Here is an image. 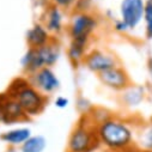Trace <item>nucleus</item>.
<instances>
[{
    "label": "nucleus",
    "mask_w": 152,
    "mask_h": 152,
    "mask_svg": "<svg viewBox=\"0 0 152 152\" xmlns=\"http://www.w3.org/2000/svg\"><path fill=\"white\" fill-rule=\"evenodd\" d=\"M3 122V116H1V113H0V124Z\"/></svg>",
    "instance_id": "nucleus-24"
},
{
    "label": "nucleus",
    "mask_w": 152,
    "mask_h": 152,
    "mask_svg": "<svg viewBox=\"0 0 152 152\" xmlns=\"http://www.w3.org/2000/svg\"><path fill=\"white\" fill-rule=\"evenodd\" d=\"M28 80L42 94L50 96L55 91L60 89V79L58 78L56 73L53 71L52 67H45L37 72L28 75Z\"/></svg>",
    "instance_id": "nucleus-5"
},
{
    "label": "nucleus",
    "mask_w": 152,
    "mask_h": 152,
    "mask_svg": "<svg viewBox=\"0 0 152 152\" xmlns=\"http://www.w3.org/2000/svg\"><path fill=\"white\" fill-rule=\"evenodd\" d=\"M35 50H36L37 59H39V61L43 68L53 67L54 65H56V62L59 61L60 55H61V48H60L59 42L56 41V37H54L46 46L36 48Z\"/></svg>",
    "instance_id": "nucleus-12"
},
{
    "label": "nucleus",
    "mask_w": 152,
    "mask_h": 152,
    "mask_svg": "<svg viewBox=\"0 0 152 152\" xmlns=\"http://www.w3.org/2000/svg\"><path fill=\"white\" fill-rule=\"evenodd\" d=\"M20 65H22V69H23L24 74H26V77L42 68L39 59H37L36 50L34 48L26 49V52L24 53V55L20 59Z\"/></svg>",
    "instance_id": "nucleus-15"
},
{
    "label": "nucleus",
    "mask_w": 152,
    "mask_h": 152,
    "mask_svg": "<svg viewBox=\"0 0 152 152\" xmlns=\"http://www.w3.org/2000/svg\"><path fill=\"white\" fill-rule=\"evenodd\" d=\"M98 80L108 89H111L114 91L122 92L128 86L132 85V80L129 78V74L127 71L121 67L120 65L114 66L99 74H97Z\"/></svg>",
    "instance_id": "nucleus-6"
},
{
    "label": "nucleus",
    "mask_w": 152,
    "mask_h": 152,
    "mask_svg": "<svg viewBox=\"0 0 152 152\" xmlns=\"http://www.w3.org/2000/svg\"><path fill=\"white\" fill-rule=\"evenodd\" d=\"M0 113L3 116V122L6 125L22 122L30 119L22 105L7 92L0 94Z\"/></svg>",
    "instance_id": "nucleus-7"
},
{
    "label": "nucleus",
    "mask_w": 152,
    "mask_h": 152,
    "mask_svg": "<svg viewBox=\"0 0 152 152\" xmlns=\"http://www.w3.org/2000/svg\"><path fill=\"white\" fill-rule=\"evenodd\" d=\"M31 135L32 134H31L30 128L18 127V128H13V129L4 132L1 135H0V139L11 146H22Z\"/></svg>",
    "instance_id": "nucleus-14"
},
{
    "label": "nucleus",
    "mask_w": 152,
    "mask_h": 152,
    "mask_svg": "<svg viewBox=\"0 0 152 152\" xmlns=\"http://www.w3.org/2000/svg\"><path fill=\"white\" fill-rule=\"evenodd\" d=\"M31 1L34 3V5H35V6L42 7L43 10H45L48 5H50V1H49V0H31Z\"/></svg>",
    "instance_id": "nucleus-23"
},
{
    "label": "nucleus",
    "mask_w": 152,
    "mask_h": 152,
    "mask_svg": "<svg viewBox=\"0 0 152 152\" xmlns=\"http://www.w3.org/2000/svg\"><path fill=\"white\" fill-rule=\"evenodd\" d=\"M97 134L102 145L113 152H127L134 146V132L128 122L111 116L97 126Z\"/></svg>",
    "instance_id": "nucleus-1"
},
{
    "label": "nucleus",
    "mask_w": 152,
    "mask_h": 152,
    "mask_svg": "<svg viewBox=\"0 0 152 152\" xmlns=\"http://www.w3.org/2000/svg\"><path fill=\"white\" fill-rule=\"evenodd\" d=\"M98 19L91 12H73L66 26L69 40H91L97 30Z\"/></svg>",
    "instance_id": "nucleus-4"
},
{
    "label": "nucleus",
    "mask_w": 152,
    "mask_h": 152,
    "mask_svg": "<svg viewBox=\"0 0 152 152\" xmlns=\"http://www.w3.org/2000/svg\"><path fill=\"white\" fill-rule=\"evenodd\" d=\"M47 147V139L43 135H31L22 146V152H43Z\"/></svg>",
    "instance_id": "nucleus-17"
},
{
    "label": "nucleus",
    "mask_w": 152,
    "mask_h": 152,
    "mask_svg": "<svg viewBox=\"0 0 152 152\" xmlns=\"http://www.w3.org/2000/svg\"><path fill=\"white\" fill-rule=\"evenodd\" d=\"M54 104H55V107L59 108V109H65V108L68 107L69 99H68L67 97H64V96H58V97L55 98V101H54Z\"/></svg>",
    "instance_id": "nucleus-22"
},
{
    "label": "nucleus",
    "mask_w": 152,
    "mask_h": 152,
    "mask_svg": "<svg viewBox=\"0 0 152 152\" xmlns=\"http://www.w3.org/2000/svg\"><path fill=\"white\" fill-rule=\"evenodd\" d=\"M141 144L145 151L152 152V120L141 133Z\"/></svg>",
    "instance_id": "nucleus-19"
},
{
    "label": "nucleus",
    "mask_w": 152,
    "mask_h": 152,
    "mask_svg": "<svg viewBox=\"0 0 152 152\" xmlns=\"http://www.w3.org/2000/svg\"><path fill=\"white\" fill-rule=\"evenodd\" d=\"M90 41L89 40H71L68 48H67V58L69 62L77 67L78 65L83 64L88 52Z\"/></svg>",
    "instance_id": "nucleus-13"
},
{
    "label": "nucleus",
    "mask_w": 152,
    "mask_h": 152,
    "mask_svg": "<svg viewBox=\"0 0 152 152\" xmlns=\"http://www.w3.org/2000/svg\"><path fill=\"white\" fill-rule=\"evenodd\" d=\"M145 36L147 40H152V0H145L144 9Z\"/></svg>",
    "instance_id": "nucleus-18"
},
{
    "label": "nucleus",
    "mask_w": 152,
    "mask_h": 152,
    "mask_svg": "<svg viewBox=\"0 0 152 152\" xmlns=\"http://www.w3.org/2000/svg\"><path fill=\"white\" fill-rule=\"evenodd\" d=\"M50 4L54 6H58L59 9L64 11H69L74 9V5L77 3V0H49Z\"/></svg>",
    "instance_id": "nucleus-20"
},
{
    "label": "nucleus",
    "mask_w": 152,
    "mask_h": 152,
    "mask_svg": "<svg viewBox=\"0 0 152 152\" xmlns=\"http://www.w3.org/2000/svg\"><path fill=\"white\" fill-rule=\"evenodd\" d=\"M101 141L97 134V126L91 121L88 114L82 116L72 129L67 151L68 152H92L99 146Z\"/></svg>",
    "instance_id": "nucleus-3"
},
{
    "label": "nucleus",
    "mask_w": 152,
    "mask_h": 152,
    "mask_svg": "<svg viewBox=\"0 0 152 152\" xmlns=\"http://www.w3.org/2000/svg\"><path fill=\"white\" fill-rule=\"evenodd\" d=\"M43 25L47 28V30L50 32L53 37L60 36L65 30V11L59 9L54 5H48L42 13V20Z\"/></svg>",
    "instance_id": "nucleus-10"
},
{
    "label": "nucleus",
    "mask_w": 152,
    "mask_h": 152,
    "mask_svg": "<svg viewBox=\"0 0 152 152\" xmlns=\"http://www.w3.org/2000/svg\"><path fill=\"white\" fill-rule=\"evenodd\" d=\"M145 98V89L137 85H131L122 91V101L128 107L139 105Z\"/></svg>",
    "instance_id": "nucleus-16"
},
{
    "label": "nucleus",
    "mask_w": 152,
    "mask_h": 152,
    "mask_svg": "<svg viewBox=\"0 0 152 152\" xmlns=\"http://www.w3.org/2000/svg\"><path fill=\"white\" fill-rule=\"evenodd\" d=\"M113 26H114V30L115 31H118V32H120V34H126L127 31H129V28H128V25L122 20V19H115L114 20V24H113Z\"/></svg>",
    "instance_id": "nucleus-21"
},
{
    "label": "nucleus",
    "mask_w": 152,
    "mask_h": 152,
    "mask_svg": "<svg viewBox=\"0 0 152 152\" xmlns=\"http://www.w3.org/2000/svg\"><path fill=\"white\" fill-rule=\"evenodd\" d=\"M145 0H122L120 4V19L134 30L144 20Z\"/></svg>",
    "instance_id": "nucleus-9"
},
{
    "label": "nucleus",
    "mask_w": 152,
    "mask_h": 152,
    "mask_svg": "<svg viewBox=\"0 0 152 152\" xmlns=\"http://www.w3.org/2000/svg\"><path fill=\"white\" fill-rule=\"evenodd\" d=\"M83 65L89 71H91L96 74H99L114 66L119 65V61L115 55L107 52V50L92 49L86 54V56L83 61Z\"/></svg>",
    "instance_id": "nucleus-8"
},
{
    "label": "nucleus",
    "mask_w": 152,
    "mask_h": 152,
    "mask_svg": "<svg viewBox=\"0 0 152 152\" xmlns=\"http://www.w3.org/2000/svg\"><path fill=\"white\" fill-rule=\"evenodd\" d=\"M54 37L47 30L42 22H36L25 34V41L28 48H40L49 43Z\"/></svg>",
    "instance_id": "nucleus-11"
},
{
    "label": "nucleus",
    "mask_w": 152,
    "mask_h": 152,
    "mask_svg": "<svg viewBox=\"0 0 152 152\" xmlns=\"http://www.w3.org/2000/svg\"><path fill=\"white\" fill-rule=\"evenodd\" d=\"M6 92L22 105L29 118L37 116L43 113L49 101L48 96L37 90L28 78L15 79L7 88Z\"/></svg>",
    "instance_id": "nucleus-2"
}]
</instances>
